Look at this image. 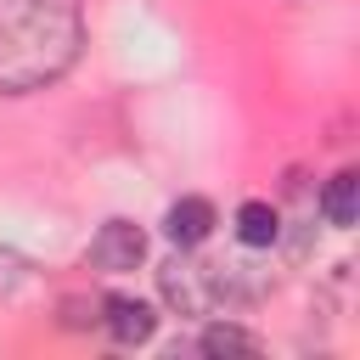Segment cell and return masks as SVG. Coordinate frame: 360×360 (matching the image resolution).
<instances>
[{
    "mask_svg": "<svg viewBox=\"0 0 360 360\" xmlns=\"http://www.w3.org/2000/svg\"><path fill=\"white\" fill-rule=\"evenodd\" d=\"M84 51L79 0H0V96L56 84Z\"/></svg>",
    "mask_w": 360,
    "mask_h": 360,
    "instance_id": "6da1fadb",
    "label": "cell"
},
{
    "mask_svg": "<svg viewBox=\"0 0 360 360\" xmlns=\"http://www.w3.org/2000/svg\"><path fill=\"white\" fill-rule=\"evenodd\" d=\"M96 309H101L96 321L107 326V338L124 343V349H135V343H146V338L158 332V309H152L146 298H135V292H107Z\"/></svg>",
    "mask_w": 360,
    "mask_h": 360,
    "instance_id": "7a4b0ae2",
    "label": "cell"
},
{
    "mask_svg": "<svg viewBox=\"0 0 360 360\" xmlns=\"http://www.w3.org/2000/svg\"><path fill=\"white\" fill-rule=\"evenodd\" d=\"M141 259H146V231L129 225V219H107V225L96 231V242H90V264L107 270V276H124V270H135Z\"/></svg>",
    "mask_w": 360,
    "mask_h": 360,
    "instance_id": "3957f363",
    "label": "cell"
},
{
    "mask_svg": "<svg viewBox=\"0 0 360 360\" xmlns=\"http://www.w3.org/2000/svg\"><path fill=\"white\" fill-rule=\"evenodd\" d=\"M158 287H163V298H169L180 315H202V309H208V292H214V276H208V264L174 259V264L158 270Z\"/></svg>",
    "mask_w": 360,
    "mask_h": 360,
    "instance_id": "277c9868",
    "label": "cell"
},
{
    "mask_svg": "<svg viewBox=\"0 0 360 360\" xmlns=\"http://www.w3.org/2000/svg\"><path fill=\"white\" fill-rule=\"evenodd\" d=\"M214 225H219V214H214L208 197H180V202H169V214H163V231H169L174 248H202V242L214 236Z\"/></svg>",
    "mask_w": 360,
    "mask_h": 360,
    "instance_id": "5b68a950",
    "label": "cell"
},
{
    "mask_svg": "<svg viewBox=\"0 0 360 360\" xmlns=\"http://www.w3.org/2000/svg\"><path fill=\"white\" fill-rule=\"evenodd\" d=\"M321 214H326V225H338V231L354 225V214H360V174H354V169H338V174L326 180Z\"/></svg>",
    "mask_w": 360,
    "mask_h": 360,
    "instance_id": "8992f818",
    "label": "cell"
},
{
    "mask_svg": "<svg viewBox=\"0 0 360 360\" xmlns=\"http://www.w3.org/2000/svg\"><path fill=\"white\" fill-rule=\"evenodd\" d=\"M276 236H281V214H276L270 202L253 197V202L236 208V242H242V248H270Z\"/></svg>",
    "mask_w": 360,
    "mask_h": 360,
    "instance_id": "52a82bcc",
    "label": "cell"
},
{
    "mask_svg": "<svg viewBox=\"0 0 360 360\" xmlns=\"http://www.w3.org/2000/svg\"><path fill=\"white\" fill-rule=\"evenodd\" d=\"M197 349L202 354H259V338L242 332V326H231V321H219V326H208L197 338Z\"/></svg>",
    "mask_w": 360,
    "mask_h": 360,
    "instance_id": "ba28073f",
    "label": "cell"
}]
</instances>
